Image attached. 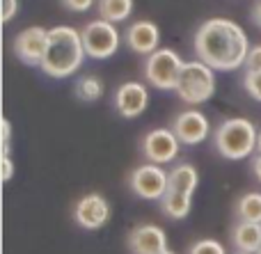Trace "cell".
Here are the masks:
<instances>
[{"label":"cell","instance_id":"16","mask_svg":"<svg viewBox=\"0 0 261 254\" xmlns=\"http://www.w3.org/2000/svg\"><path fill=\"white\" fill-rule=\"evenodd\" d=\"M161 209L167 218L172 220H184L193 209V195L181 190H167L161 200Z\"/></svg>","mask_w":261,"mask_h":254},{"label":"cell","instance_id":"10","mask_svg":"<svg viewBox=\"0 0 261 254\" xmlns=\"http://www.w3.org/2000/svg\"><path fill=\"white\" fill-rule=\"evenodd\" d=\"M73 220L81 224L83 229H101L108 224L110 220V204L103 195L99 192H90V195L81 197L73 206Z\"/></svg>","mask_w":261,"mask_h":254},{"label":"cell","instance_id":"15","mask_svg":"<svg viewBox=\"0 0 261 254\" xmlns=\"http://www.w3.org/2000/svg\"><path fill=\"white\" fill-rule=\"evenodd\" d=\"M231 241H234V245H236L239 252L257 254V250L261 247V224H257V222H239L234 227Z\"/></svg>","mask_w":261,"mask_h":254},{"label":"cell","instance_id":"33","mask_svg":"<svg viewBox=\"0 0 261 254\" xmlns=\"http://www.w3.org/2000/svg\"><path fill=\"white\" fill-rule=\"evenodd\" d=\"M257 254H261V247H259V250H257Z\"/></svg>","mask_w":261,"mask_h":254},{"label":"cell","instance_id":"1","mask_svg":"<svg viewBox=\"0 0 261 254\" xmlns=\"http://www.w3.org/2000/svg\"><path fill=\"white\" fill-rule=\"evenodd\" d=\"M195 53L197 60L216 71H234L245 67L250 53V41L245 30L231 18H208L195 32Z\"/></svg>","mask_w":261,"mask_h":254},{"label":"cell","instance_id":"4","mask_svg":"<svg viewBox=\"0 0 261 254\" xmlns=\"http://www.w3.org/2000/svg\"><path fill=\"white\" fill-rule=\"evenodd\" d=\"M176 94L181 96L184 103L190 105L206 103L216 94V69L204 64L202 60L186 62L179 78V85H176Z\"/></svg>","mask_w":261,"mask_h":254},{"label":"cell","instance_id":"3","mask_svg":"<svg viewBox=\"0 0 261 254\" xmlns=\"http://www.w3.org/2000/svg\"><path fill=\"white\" fill-rule=\"evenodd\" d=\"M257 128L250 119L231 117L225 119L213 133V142L220 156L227 160H243L257 151Z\"/></svg>","mask_w":261,"mask_h":254},{"label":"cell","instance_id":"18","mask_svg":"<svg viewBox=\"0 0 261 254\" xmlns=\"http://www.w3.org/2000/svg\"><path fill=\"white\" fill-rule=\"evenodd\" d=\"M99 16L110 23H122L133 14V0H99Z\"/></svg>","mask_w":261,"mask_h":254},{"label":"cell","instance_id":"21","mask_svg":"<svg viewBox=\"0 0 261 254\" xmlns=\"http://www.w3.org/2000/svg\"><path fill=\"white\" fill-rule=\"evenodd\" d=\"M243 87L254 101H259L261 103V71H245Z\"/></svg>","mask_w":261,"mask_h":254},{"label":"cell","instance_id":"26","mask_svg":"<svg viewBox=\"0 0 261 254\" xmlns=\"http://www.w3.org/2000/svg\"><path fill=\"white\" fill-rule=\"evenodd\" d=\"M9 147H12V124L9 119H3V156H9Z\"/></svg>","mask_w":261,"mask_h":254},{"label":"cell","instance_id":"28","mask_svg":"<svg viewBox=\"0 0 261 254\" xmlns=\"http://www.w3.org/2000/svg\"><path fill=\"white\" fill-rule=\"evenodd\" d=\"M252 170H254V177H257L259 183H261V154H257L252 158Z\"/></svg>","mask_w":261,"mask_h":254},{"label":"cell","instance_id":"31","mask_svg":"<svg viewBox=\"0 0 261 254\" xmlns=\"http://www.w3.org/2000/svg\"><path fill=\"white\" fill-rule=\"evenodd\" d=\"M236 254H250V252H239V250H236Z\"/></svg>","mask_w":261,"mask_h":254},{"label":"cell","instance_id":"12","mask_svg":"<svg viewBox=\"0 0 261 254\" xmlns=\"http://www.w3.org/2000/svg\"><path fill=\"white\" fill-rule=\"evenodd\" d=\"M149 105V92L142 82H122L115 92V110H117L122 117L135 119L147 110Z\"/></svg>","mask_w":261,"mask_h":254},{"label":"cell","instance_id":"30","mask_svg":"<svg viewBox=\"0 0 261 254\" xmlns=\"http://www.w3.org/2000/svg\"><path fill=\"white\" fill-rule=\"evenodd\" d=\"M257 154H261V128H259V133H257Z\"/></svg>","mask_w":261,"mask_h":254},{"label":"cell","instance_id":"8","mask_svg":"<svg viewBox=\"0 0 261 254\" xmlns=\"http://www.w3.org/2000/svg\"><path fill=\"white\" fill-rule=\"evenodd\" d=\"M181 140L172 128H153L142 140V154L147 156L149 163L167 165L179 156Z\"/></svg>","mask_w":261,"mask_h":254},{"label":"cell","instance_id":"27","mask_svg":"<svg viewBox=\"0 0 261 254\" xmlns=\"http://www.w3.org/2000/svg\"><path fill=\"white\" fill-rule=\"evenodd\" d=\"M14 177V163L9 156H3V179L5 181H12Z\"/></svg>","mask_w":261,"mask_h":254},{"label":"cell","instance_id":"22","mask_svg":"<svg viewBox=\"0 0 261 254\" xmlns=\"http://www.w3.org/2000/svg\"><path fill=\"white\" fill-rule=\"evenodd\" d=\"M188 254H227V252L218 241H213V238H204V241L195 243V245L188 250Z\"/></svg>","mask_w":261,"mask_h":254},{"label":"cell","instance_id":"24","mask_svg":"<svg viewBox=\"0 0 261 254\" xmlns=\"http://www.w3.org/2000/svg\"><path fill=\"white\" fill-rule=\"evenodd\" d=\"M60 3H62L64 7L69 9V12H78V14H83V12H90L92 5H94L96 0H60Z\"/></svg>","mask_w":261,"mask_h":254},{"label":"cell","instance_id":"23","mask_svg":"<svg viewBox=\"0 0 261 254\" xmlns=\"http://www.w3.org/2000/svg\"><path fill=\"white\" fill-rule=\"evenodd\" d=\"M245 71H261V44L250 46V53L245 58Z\"/></svg>","mask_w":261,"mask_h":254},{"label":"cell","instance_id":"14","mask_svg":"<svg viewBox=\"0 0 261 254\" xmlns=\"http://www.w3.org/2000/svg\"><path fill=\"white\" fill-rule=\"evenodd\" d=\"M124 41L133 53L140 55H151L153 50H158V44H161V30L153 21H135L128 25L126 35H124Z\"/></svg>","mask_w":261,"mask_h":254},{"label":"cell","instance_id":"5","mask_svg":"<svg viewBox=\"0 0 261 254\" xmlns=\"http://www.w3.org/2000/svg\"><path fill=\"white\" fill-rule=\"evenodd\" d=\"M184 60L172 48H158L151 55H147L144 62V78L156 90H174L179 85L181 71H184Z\"/></svg>","mask_w":261,"mask_h":254},{"label":"cell","instance_id":"19","mask_svg":"<svg viewBox=\"0 0 261 254\" xmlns=\"http://www.w3.org/2000/svg\"><path fill=\"white\" fill-rule=\"evenodd\" d=\"M239 222H257L261 224V192H245L236 202Z\"/></svg>","mask_w":261,"mask_h":254},{"label":"cell","instance_id":"11","mask_svg":"<svg viewBox=\"0 0 261 254\" xmlns=\"http://www.w3.org/2000/svg\"><path fill=\"white\" fill-rule=\"evenodd\" d=\"M172 131L176 133V137L181 140V145H199L208 137L211 133V124H208L206 115L199 110H184L174 117L172 122Z\"/></svg>","mask_w":261,"mask_h":254},{"label":"cell","instance_id":"6","mask_svg":"<svg viewBox=\"0 0 261 254\" xmlns=\"http://www.w3.org/2000/svg\"><path fill=\"white\" fill-rule=\"evenodd\" d=\"M83 46H85L87 58L92 60H108L117 53L119 44H122V37L119 30L115 27V23L103 21V18H96L90 21L83 27Z\"/></svg>","mask_w":261,"mask_h":254},{"label":"cell","instance_id":"13","mask_svg":"<svg viewBox=\"0 0 261 254\" xmlns=\"http://www.w3.org/2000/svg\"><path fill=\"white\" fill-rule=\"evenodd\" d=\"M130 254H163L167 252V236L158 224H138L128 234Z\"/></svg>","mask_w":261,"mask_h":254},{"label":"cell","instance_id":"9","mask_svg":"<svg viewBox=\"0 0 261 254\" xmlns=\"http://www.w3.org/2000/svg\"><path fill=\"white\" fill-rule=\"evenodd\" d=\"M46 48H48V30L46 27H25L14 37V53L28 67H41Z\"/></svg>","mask_w":261,"mask_h":254},{"label":"cell","instance_id":"2","mask_svg":"<svg viewBox=\"0 0 261 254\" xmlns=\"http://www.w3.org/2000/svg\"><path fill=\"white\" fill-rule=\"evenodd\" d=\"M85 46H83V35L73 30L71 25H58L48 30V48H46L41 71L50 78H69L83 67L85 60Z\"/></svg>","mask_w":261,"mask_h":254},{"label":"cell","instance_id":"32","mask_svg":"<svg viewBox=\"0 0 261 254\" xmlns=\"http://www.w3.org/2000/svg\"><path fill=\"white\" fill-rule=\"evenodd\" d=\"M163 254H174V252H170V250H167V252H163Z\"/></svg>","mask_w":261,"mask_h":254},{"label":"cell","instance_id":"7","mask_svg":"<svg viewBox=\"0 0 261 254\" xmlns=\"http://www.w3.org/2000/svg\"><path fill=\"white\" fill-rule=\"evenodd\" d=\"M128 183H130V190H133L138 197L149 200V202H156V200L161 202L163 195L167 192L170 172H165L163 165L147 163V165H140V167L133 170Z\"/></svg>","mask_w":261,"mask_h":254},{"label":"cell","instance_id":"29","mask_svg":"<svg viewBox=\"0 0 261 254\" xmlns=\"http://www.w3.org/2000/svg\"><path fill=\"white\" fill-rule=\"evenodd\" d=\"M252 21L261 27V0H259L257 5H254V9H252Z\"/></svg>","mask_w":261,"mask_h":254},{"label":"cell","instance_id":"20","mask_svg":"<svg viewBox=\"0 0 261 254\" xmlns=\"http://www.w3.org/2000/svg\"><path fill=\"white\" fill-rule=\"evenodd\" d=\"M73 92H76V96L81 101H85V103H92V101H99L101 96H103V80H101L99 76H83L76 80V85H73Z\"/></svg>","mask_w":261,"mask_h":254},{"label":"cell","instance_id":"25","mask_svg":"<svg viewBox=\"0 0 261 254\" xmlns=\"http://www.w3.org/2000/svg\"><path fill=\"white\" fill-rule=\"evenodd\" d=\"M18 12V0H3V21L9 23Z\"/></svg>","mask_w":261,"mask_h":254},{"label":"cell","instance_id":"17","mask_svg":"<svg viewBox=\"0 0 261 254\" xmlns=\"http://www.w3.org/2000/svg\"><path fill=\"white\" fill-rule=\"evenodd\" d=\"M199 183V174L197 170L190 163H179L170 170V183H167V190H181V192H190L193 195L195 188Z\"/></svg>","mask_w":261,"mask_h":254}]
</instances>
